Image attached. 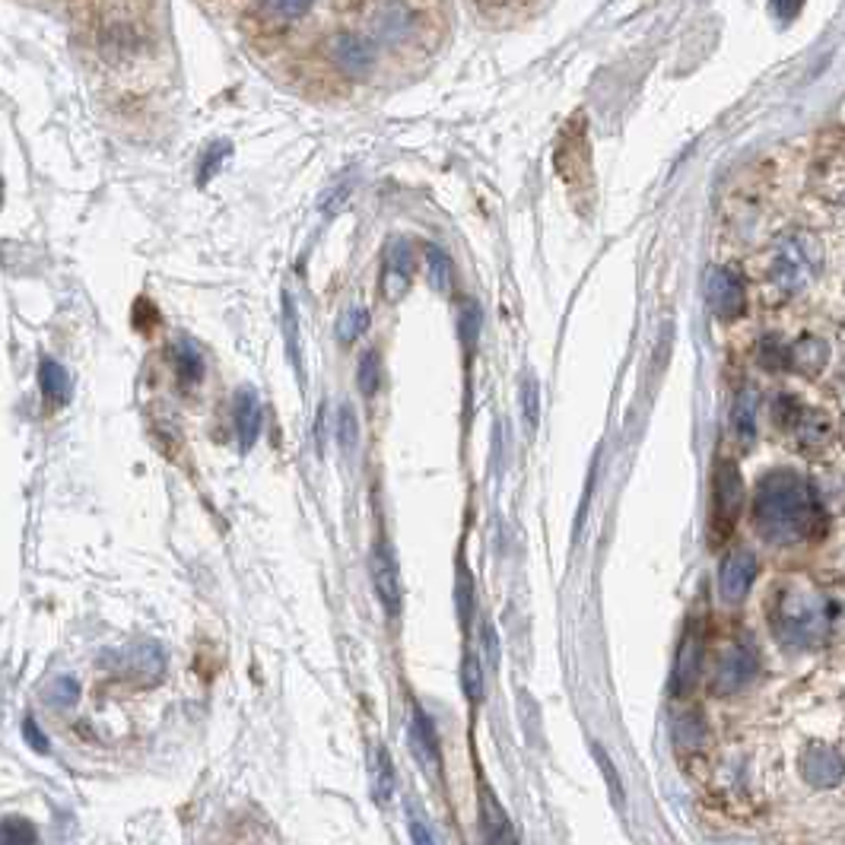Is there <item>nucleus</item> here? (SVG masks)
Wrapping results in <instances>:
<instances>
[{
    "label": "nucleus",
    "mask_w": 845,
    "mask_h": 845,
    "mask_svg": "<svg viewBox=\"0 0 845 845\" xmlns=\"http://www.w3.org/2000/svg\"><path fill=\"white\" fill-rule=\"evenodd\" d=\"M754 524L769 544L789 546L814 541L823 534L826 519L814 487L794 470H772L760 480L754 499Z\"/></svg>",
    "instance_id": "nucleus-1"
},
{
    "label": "nucleus",
    "mask_w": 845,
    "mask_h": 845,
    "mask_svg": "<svg viewBox=\"0 0 845 845\" xmlns=\"http://www.w3.org/2000/svg\"><path fill=\"white\" fill-rule=\"evenodd\" d=\"M772 624L786 642H808L823 624V598L804 588H786L772 607Z\"/></svg>",
    "instance_id": "nucleus-2"
},
{
    "label": "nucleus",
    "mask_w": 845,
    "mask_h": 845,
    "mask_svg": "<svg viewBox=\"0 0 845 845\" xmlns=\"http://www.w3.org/2000/svg\"><path fill=\"white\" fill-rule=\"evenodd\" d=\"M744 499L747 487L744 477L737 470L735 462L715 464V477H712V521L718 528V534H728L744 512Z\"/></svg>",
    "instance_id": "nucleus-3"
},
{
    "label": "nucleus",
    "mask_w": 845,
    "mask_h": 845,
    "mask_svg": "<svg viewBox=\"0 0 845 845\" xmlns=\"http://www.w3.org/2000/svg\"><path fill=\"white\" fill-rule=\"evenodd\" d=\"M327 55H331V64L334 71H340L344 77H354V80H362L376 71L379 64V48L376 42L356 35V32H337L331 35L327 42Z\"/></svg>",
    "instance_id": "nucleus-4"
},
{
    "label": "nucleus",
    "mask_w": 845,
    "mask_h": 845,
    "mask_svg": "<svg viewBox=\"0 0 845 845\" xmlns=\"http://www.w3.org/2000/svg\"><path fill=\"white\" fill-rule=\"evenodd\" d=\"M757 654L747 646H725L715 661V674H712V693L715 696H732L737 690H744L747 683L757 678Z\"/></svg>",
    "instance_id": "nucleus-5"
},
{
    "label": "nucleus",
    "mask_w": 845,
    "mask_h": 845,
    "mask_svg": "<svg viewBox=\"0 0 845 845\" xmlns=\"http://www.w3.org/2000/svg\"><path fill=\"white\" fill-rule=\"evenodd\" d=\"M420 29V13L413 10L410 0H384L379 3V10L372 13V35L382 45H408L410 39Z\"/></svg>",
    "instance_id": "nucleus-6"
},
{
    "label": "nucleus",
    "mask_w": 845,
    "mask_h": 845,
    "mask_svg": "<svg viewBox=\"0 0 845 845\" xmlns=\"http://www.w3.org/2000/svg\"><path fill=\"white\" fill-rule=\"evenodd\" d=\"M706 636H703V624L700 620H690L681 636V646H678V658H674V674H671V690L674 696H686L696 681H700V671H703V652H706Z\"/></svg>",
    "instance_id": "nucleus-7"
},
{
    "label": "nucleus",
    "mask_w": 845,
    "mask_h": 845,
    "mask_svg": "<svg viewBox=\"0 0 845 845\" xmlns=\"http://www.w3.org/2000/svg\"><path fill=\"white\" fill-rule=\"evenodd\" d=\"M369 566H372V585H376V595L382 600L384 614L398 617L401 607H404V585H401V570H398V560H394L391 544L379 541V544L372 546Z\"/></svg>",
    "instance_id": "nucleus-8"
},
{
    "label": "nucleus",
    "mask_w": 845,
    "mask_h": 845,
    "mask_svg": "<svg viewBox=\"0 0 845 845\" xmlns=\"http://www.w3.org/2000/svg\"><path fill=\"white\" fill-rule=\"evenodd\" d=\"M754 578H757V556L744 546L732 550L725 560H722V570H718V595L725 604H744V598L750 595L754 588Z\"/></svg>",
    "instance_id": "nucleus-9"
},
{
    "label": "nucleus",
    "mask_w": 845,
    "mask_h": 845,
    "mask_svg": "<svg viewBox=\"0 0 845 845\" xmlns=\"http://www.w3.org/2000/svg\"><path fill=\"white\" fill-rule=\"evenodd\" d=\"M706 302H709L715 318L735 322V318L744 315V308H747L744 283H740L732 271H725V268H712L709 277H706Z\"/></svg>",
    "instance_id": "nucleus-10"
},
{
    "label": "nucleus",
    "mask_w": 845,
    "mask_h": 845,
    "mask_svg": "<svg viewBox=\"0 0 845 845\" xmlns=\"http://www.w3.org/2000/svg\"><path fill=\"white\" fill-rule=\"evenodd\" d=\"M801 776L814 786V789H836L845 779L843 754L830 744H811L801 754Z\"/></svg>",
    "instance_id": "nucleus-11"
},
{
    "label": "nucleus",
    "mask_w": 845,
    "mask_h": 845,
    "mask_svg": "<svg viewBox=\"0 0 845 845\" xmlns=\"http://www.w3.org/2000/svg\"><path fill=\"white\" fill-rule=\"evenodd\" d=\"M588 140H585V128L582 121H573L566 131H563V143H560V153H556V165H560V175L563 182L573 185L575 178H585L588 175Z\"/></svg>",
    "instance_id": "nucleus-12"
},
{
    "label": "nucleus",
    "mask_w": 845,
    "mask_h": 845,
    "mask_svg": "<svg viewBox=\"0 0 845 845\" xmlns=\"http://www.w3.org/2000/svg\"><path fill=\"white\" fill-rule=\"evenodd\" d=\"M410 744H413V750H416L420 763L426 766V769H433V772H438L442 760H438L436 728H433L430 715L420 709L416 703H413V709H410Z\"/></svg>",
    "instance_id": "nucleus-13"
},
{
    "label": "nucleus",
    "mask_w": 845,
    "mask_h": 845,
    "mask_svg": "<svg viewBox=\"0 0 845 845\" xmlns=\"http://www.w3.org/2000/svg\"><path fill=\"white\" fill-rule=\"evenodd\" d=\"M261 423H264V413H261V404H258V394L242 388L236 394V433H239V442H242L246 452L261 436Z\"/></svg>",
    "instance_id": "nucleus-14"
},
{
    "label": "nucleus",
    "mask_w": 845,
    "mask_h": 845,
    "mask_svg": "<svg viewBox=\"0 0 845 845\" xmlns=\"http://www.w3.org/2000/svg\"><path fill=\"white\" fill-rule=\"evenodd\" d=\"M39 384H42V398L52 404V408H64L74 394V384H71V376L67 369L55 362V359H42L39 362Z\"/></svg>",
    "instance_id": "nucleus-15"
},
{
    "label": "nucleus",
    "mask_w": 845,
    "mask_h": 845,
    "mask_svg": "<svg viewBox=\"0 0 845 845\" xmlns=\"http://www.w3.org/2000/svg\"><path fill=\"white\" fill-rule=\"evenodd\" d=\"M172 362H175V376L185 388H192L204 379V356H201V347L194 340H178L175 350H172Z\"/></svg>",
    "instance_id": "nucleus-16"
},
{
    "label": "nucleus",
    "mask_w": 845,
    "mask_h": 845,
    "mask_svg": "<svg viewBox=\"0 0 845 845\" xmlns=\"http://www.w3.org/2000/svg\"><path fill=\"white\" fill-rule=\"evenodd\" d=\"M484 830H487V845H519L516 839V830L506 817V811L496 804L492 791L484 794Z\"/></svg>",
    "instance_id": "nucleus-17"
},
{
    "label": "nucleus",
    "mask_w": 845,
    "mask_h": 845,
    "mask_svg": "<svg viewBox=\"0 0 845 845\" xmlns=\"http://www.w3.org/2000/svg\"><path fill=\"white\" fill-rule=\"evenodd\" d=\"M823 362H826V344L820 337H801L794 347H789V366L804 376H817Z\"/></svg>",
    "instance_id": "nucleus-18"
},
{
    "label": "nucleus",
    "mask_w": 845,
    "mask_h": 845,
    "mask_svg": "<svg viewBox=\"0 0 845 845\" xmlns=\"http://www.w3.org/2000/svg\"><path fill=\"white\" fill-rule=\"evenodd\" d=\"M674 740L683 750H700L709 740V725H706L703 712H683L674 722Z\"/></svg>",
    "instance_id": "nucleus-19"
},
{
    "label": "nucleus",
    "mask_w": 845,
    "mask_h": 845,
    "mask_svg": "<svg viewBox=\"0 0 845 845\" xmlns=\"http://www.w3.org/2000/svg\"><path fill=\"white\" fill-rule=\"evenodd\" d=\"M372 791H376L379 804H388L394 794V766H391V757L382 744L372 747Z\"/></svg>",
    "instance_id": "nucleus-20"
},
{
    "label": "nucleus",
    "mask_w": 845,
    "mask_h": 845,
    "mask_svg": "<svg viewBox=\"0 0 845 845\" xmlns=\"http://www.w3.org/2000/svg\"><path fill=\"white\" fill-rule=\"evenodd\" d=\"M356 384L366 398H372L379 388H382V356L379 350H366L359 356V366H356Z\"/></svg>",
    "instance_id": "nucleus-21"
},
{
    "label": "nucleus",
    "mask_w": 845,
    "mask_h": 845,
    "mask_svg": "<svg viewBox=\"0 0 845 845\" xmlns=\"http://www.w3.org/2000/svg\"><path fill=\"white\" fill-rule=\"evenodd\" d=\"M366 327H369V312L362 305H347L337 318V340L344 347H350L354 340L366 334Z\"/></svg>",
    "instance_id": "nucleus-22"
},
{
    "label": "nucleus",
    "mask_w": 845,
    "mask_h": 845,
    "mask_svg": "<svg viewBox=\"0 0 845 845\" xmlns=\"http://www.w3.org/2000/svg\"><path fill=\"white\" fill-rule=\"evenodd\" d=\"M732 420H735V433L740 436V442H754V436H757V398H754V391H744L737 398Z\"/></svg>",
    "instance_id": "nucleus-23"
},
{
    "label": "nucleus",
    "mask_w": 845,
    "mask_h": 845,
    "mask_svg": "<svg viewBox=\"0 0 845 845\" xmlns=\"http://www.w3.org/2000/svg\"><path fill=\"white\" fill-rule=\"evenodd\" d=\"M0 845H42L35 826L23 817H0Z\"/></svg>",
    "instance_id": "nucleus-24"
},
{
    "label": "nucleus",
    "mask_w": 845,
    "mask_h": 845,
    "mask_svg": "<svg viewBox=\"0 0 845 845\" xmlns=\"http://www.w3.org/2000/svg\"><path fill=\"white\" fill-rule=\"evenodd\" d=\"M426 268H430V283L436 286L438 293H448V286H452V277H455L452 258H448L442 248L430 246L426 248Z\"/></svg>",
    "instance_id": "nucleus-25"
},
{
    "label": "nucleus",
    "mask_w": 845,
    "mask_h": 845,
    "mask_svg": "<svg viewBox=\"0 0 845 845\" xmlns=\"http://www.w3.org/2000/svg\"><path fill=\"white\" fill-rule=\"evenodd\" d=\"M315 0H264V10L271 13V20L280 23H300L312 13Z\"/></svg>",
    "instance_id": "nucleus-26"
},
{
    "label": "nucleus",
    "mask_w": 845,
    "mask_h": 845,
    "mask_svg": "<svg viewBox=\"0 0 845 845\" xmlns=\"http://www.w3.org/2000/svg\"><path fill=\"white\" fill-rule=\"evenodd\" d=\"M416 271V258H413V248L404 239H398L391 251H388V261H384V273H391V277H401V280H408Z\"/></svg>",
    "instance_id": "nucleus-27"
},
{
    "label": "nucleus",
    "mask_w": 845,
    "mask_h": 845,
    "mask_svg": "<svg viewBox=\"0 0 845 845\" xmlns=\"http://www.w3.org/2000/svg\"><path fill=\"white\" fill-rule=\"evenodd\" d=\"M592 754H595V760H598L600 776H604V782H607V791H610L614 804H617V808H624V804H627V794H624V782H620L617 769H614V763H610L607 750L600 747L598 740H592Z\"/></svg>",
    "instance_id": "nucleus-28"
},
{
    "label": "nucleus",
    "mask_w": 845,
    "mask_h": 845,
    "mask_svg": "<svg viewBox=\"0 0 845 845\" xmlns=\"http://www.w3.org/2000/svg\"><path fill=\"white\" fill-rule=\"evenodd\" d=\"M521 413H524L528 433H534L538 423H541V384L534 382L531 376L521 382Z\"/></svg>",
    "instance_id": "nucleus-29"
},
{
    "label": "nucleus",
    "mask_w": 845,
    "mask_h": 845,
    "mask_svg": "<svg viewBox=\"0 0 845 845\" xmlns=\"http://www.w3.org/2000/svg\"><path fill=\"white\" fill-rule=\"evenodd\" d=\"M462 683H464V693H467V700L477 706V703L484 700V668H480V661H477L474 654H464Z\"/></svg>",
    "instance_id": "nucleus-30"
},
{
    "label": "nucleus",
    "mask_w": 845,
    "mask_h": 845,
    "mask_svg": "<svg viewBox=\"0 0 845 845\" xmlns=\"http://www.w3.org/2000/svg\"><path fill=\"white\" fill-rule=\"evenodd\" d=\"M356 438H359V420H356V410L350 404H344L340 413H337V442L344 452H354Z\"/></svg>",
    "instance_id": "nucleus-31"
},
{
    "label": "nucleus",
    "mask_w": 845,
    "mask_h": 845,
    "mask_svg": "<svg viewBox=\"0 0 845 845\" xmlns=\"http://www.w3.org/2000/svg\"><path fill=\"white\" fill-rule=\"evenodd\" d=\"M455 598H458V617L467 627L470 624V614H474V582H470V573L467 566H458V588H455Z\"/></svg>",
    "instance_id": "nucleus-32"
},
{
    "label": "nucleus",
    "mask_w": 845,
    "mask_h": 845,
    "mask_svg": "<svg viewBox=\"0 0 845 845\" xmlns=\"http://www.w3.org/2000/svg\"><path fill=\"white\" fill-rule=\"evenodd\" d=\"M48 700H52L55 706H74V703H77V681H71V678H57L55 686H52V693H48Z\"/></svg>",
    "instance_id": "nucleus-33"
},
{
    "label": "nucleus",
    "mask_w": 845,
    "mask_h": 845,
    "mask_svg": "<svg viewBox=\"0 0 845 845\" xmlns=\"http://www.w3.org/2000/svg\"><path fill=\"white\" fill-rule=\"evenodd\" d=\"M760 362L766 369H786L789 366V350L779 347V340H766L760 347Z\"/></svg>",
    "instance_id": "nucleus-34"
},
{
    "label": "nucleus",
    "mask_w": 845,
    "mask_h": 845,
    "mask_svg": "<svg viewBox=\"0 0 845 845\" xmlns=\"http://www.w3.org/2000/svg\"><path fill=\"white\" fill-rule=\"evenodd\" d=\"M480 639H484V652H487L490 668H499V639H496V629H492L490 620L480 627Z\"/></svg>",
    "instance_id": "nucleus-35"
},
{
    "label": "nucleus",
    "mask_w": 845,
    "mask_h": 845,
    "mask_svg": "<svg viewBox=\"0 0 845 845\" xmlns=\"http://www.w3.org/2000/svg\"><path fill=\"white\" fill-rule=\"evenodd\" d=\"M23 735H26V740L32 744V750H39V754H48V747H52V744H48V737L39 732L35 718H29V715L23 718Z\"/></svg>",
    "instance_id": "nucleus-36"
},
{
    "label": "nucleus",
    "mask_w": 845,
    "mask_h": 845,
    "mask_svg": "<svg viewBox=\"0 0 845 845\" xmlns=\"http://www.w3.org/2000/svg\"><path fill=\"white\" fill-rule=\"evenodd\" d=\"M410 839H413V845H436V839H433V830L423 823L420 814H410Z\"/></svg>",
    "instance_id": "nucleus-37"
},
{
    "label": "nucleus",
    "mask_w": 845,
    "mask_h": 845,
    "mask_svg": "<svg viewBox=\"0 0 845 845\" xmlns=\"http://www.w3.org/2000/svg\"><path fill=\"white\" fill-rule=\"evenodd\" d=\"M801 3H804V0H769L772 13H776V17H779L782 23H789L791 17H794V13L801 10Z\"/></svg>",
    "instance_id": "nucleus-38"
},
{
    "label": "nucleus",
    "mask_w": 845,
    "mask_h": 845,
    "mask_svg": "<svg viewBox=\"0 0 845 845\" xmlns=\"http://www.w3.org/2000/svg\"><path fill=\"white\" fill-rule=\"evenodd\" d=\"M524 0H477V7L484 10V13H512V10H519Z\"/></svg>",
    "instance_id": "nucleus-39"
},
{
    "label": "nucleus",
    "mask_w": 845,
    "mask_h": 845,
    "mask_svg": "<svg viewBox=\"0 0 845 845\" xmlns=\"http://www.w3.org/2000/svg\"><path fill=\"white\" fill-rule=\"evenodd\" d=\"M226 153H229V143H217V147H214V153L207 156V163L201 165V182H207V178H210V172L217 169V163L226 156Z\"/></svg>",
    "instance_id": "nucleus-40"
}]
</instances>
